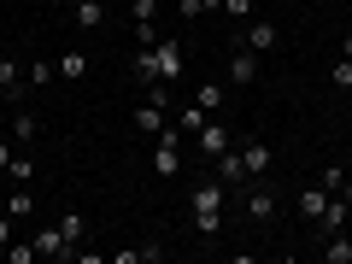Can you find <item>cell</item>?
Wrapping results in <instances>:
<instances>
[{
  "mask_svg": "<svg viewBox=\"0 0 352 264\" xmlns=\"http://www.w3.org/2000/svg\"><path fill=\"white\" fill-rule=\"evenodd\" d=\"M12 153H18V141H0V176H6V164H12Z\"/></svg>",
  "mask_w": 352,
  "mask_h": 264,
  "instance_id": "33",
  "label": "cell"
},
{
  "mask_svg": "<svg viewBox=\"0 0 352 264\" xmlns=\"http://www.w3.org/2000/svg\"><path fill=\"white\" fill-rule=\"evenodd\" d=\"M6 176H12V182H36V159H30V153H12Z\"/></svg>",
  "mask_w": 352,
  "mask_h": 264,
  "instance_id": "25",
  "label": "cell"
},
{
  "mask_svg": "<svg viewBox=\"0 0 352 264\" xmlns=\"http://www.w3.org/2000/svg\"><path fill=\"white\" fill-rule=\"evenodd\" d=\"M59 229H65V247H71L65 258H76V247L88 241V223H82V212H65V217H59Z\"/></svg>",
  "mask_w": 352,
  "mask_h": 264,
  "instance_id": "19",
  "label": "cell"
},
{
  "mask_svg": "<svg viewBox=\"0 0 352 264\" xmlns=\"http://www.w3.org/2000/svg\"><path fill=\"white\" fill-rule=\"evenodd\" d=\"M106 6H129V0H106Z\"/></svg>",
  "mask_w": 352,
  "mask_h": 264,
  "instance_id": "35",
  "label": "cell"
},
{
  "mask_svg": "<svg viewBox=\"0 0 352 264\" xmlns=\"http://www.w3.org/2000/svg\"><path fill=\"white\" fill-rule=\"evenodd\" d=\"M206 118H212V112H206L200 100H188L182 112H176V129H182V135H200V129H206Z\"/></svg>",
  "mask_w": 352,
  "mask_h": 264,
  "instance_id": "22",
  "label": "cell"
},
{
  "mask_svg": "<svg viewBox=\"0 0 352 264\" xmlns=\"http://www.w3.org/2000/svg\"><path fill=\"white\" fill-rule=\"evenodd\" d=\"M36 135H41V118L30 112V106H18V112H12V141H18V147H30Z\"/></svg>",
  "mask_w": 352,
  "mask_h": 264,
  "instance_id": "17",
  "label": "cell"
},
{
  "mask_svg": "<svg viewBox=\"0 0 352 264\" xmlns=\"http://www.w3.org/2000/svg\"><path fill=\"white\" fill-rule=\"evenodd\" d=\"M106 12H112L106 0H76V6H71V18H76L82 30H100V24H106Z\"/></svg>",
  "mask_w": 352,
  "mask_h": 264,
  "instance_id": "18",
  "label": "cell"
},
{
  "mask_svg": "<svg viewBox=\"0 0 352 264\" xmlns=\"http://www.w3.org/2000/svg\"><path fill=\"white\" fill-rule=\"evenodd\" d=\"M24 82L30 88H53V82H59V65H53V59H30L24 65Z\"/></svg>",
  "mask_w": 352,
  "mask_h": 264,
  "instance_id": "21",
  "label": "cell"
},
{
  "mask_svg": "<svg viewBox=\"0 0 352 264\" xmlns=\"http://www.w3.org/2000/svg\"><path fill=\"white\" fill-rule=\"evenodd\" d=\"M53 65H59V82H82V76H88V53H82V47L59 53V59H53Z\"/></svg>",
  "mask_w": 352,
  "mask_h": 264,
  "instance_id": "16",
  "label": "cell"
},
{
  "mask_svg": "<svg viewBox=\"0 0 352 264\" xmlns=\"http://www.w3.org/2000/svg\"><path fill=\"white\" fill-rule=\"evenodd\" d=\"M176 170H182V129L164 124L159 135H153V176H159V182H170Z\"/></svg>",
  "mask_w": 352,
  "mask_h": 264,
  "instance_id": "3",
  "label": "cell"
},
{
  "mask_svg": "<svg viewBox=\"0 0 352 264\" xmlns=\"http://www.w3.org/2000/svg\"><path fill=\"white\" fill-rule=\"evenodd\" d=\"M194 141H200V153H206V159H217V153H223V147H235V135H229L223 124H212V118H206V129H200V135H194Z\"/></svg>",
  "mask_w": 352,
  "mask_h": 264,
  "instance_id": "12",
  "label": "cell"
},
{
  "mask_svg": "<svg viewBox=\"0 0 352 264\" xmlns=\"http://www.w3.org/2000/svg\"><path fill=\"white\" fill-rule=\"evenodd\" d=\"M340 53H346V59H352V30H346V36H340Z\"/></svg>",
  "mask_w": 352,
  "mask_h": 264,
  "instance_id": "34",
  "label": "cell"
},
{
  "mask_svg": "<svg viewBox=\"0 0 352 264\" xmlns=\"http://www.w3.org/2000/svg\"><path fill=\"white\" fill-rule=\"evenodd\" d=\"M317 182H323L329 194H340V188H346V182H352V170H346V164H329V170L317 176Z\"/></svg>",
  "mask_w": 352,
  "mask_h": 264,
  "instance_id": "26",
  "label": "cell"
},
{
  "mask_svg": "<svg viewBox=\"0 0 352 264\" xmlns=\"http://www.w3.org/2000/svg\"><path fill=\"white\" fill-rule=\"evenodd\" d=\"M223 82H229V88H252V82H258V53H252L247 41H235V47H229Z\"/></svg>",
  "mask_w": 352,
  "mask_h": 264,
  "instance_id": "4",
  "label": "cell"
},
{
  "mask_svg": "<svg viewBox=\"0 0 352 264\" xmlns=\"http://www.w3.org/2000/svg\"><path fill=\"white\" fill-rule=\"evenodd\" d=\"M217 12L235 18V24H247V18H252V0H217Z\"/></svg>",
  "mask_w": 352,
  "mask_h": 264,
  "instance_id": "29",
  "label": "cell"
},
{
  "mask_svg": "<svg viewBox=\"0 0 352 264\" xmlns=\"http://www.w3.org/2000/svg\"><path fill=\"white\" fill-rule=\"evenodd\" d=\"M223 182L217 176H206V182H194V194H188V217H194V235L200 241H217L223 235Z\"/></svg>",
  "mask_w": 352,
  "mask_h": 264,
  "instance_id": "1",
  "label": "cell"
},
{
  "mask_svg": "<svg viewBox=\"0 0 352 264\" xmlns=\"http://www.w3.org/2000/svg\"><path fill=\"white\" fill-rule=\"evenodd\" d=\"M329 82H335L340 94H346V88H352V59H346V53H340V59L329 65Z\"/></svg>",
  "mask_w": 352,
  "mask_h": 264,
  "instance_id": "27",
  "label": "cell"
},
{
  "mask_svg": "<svg viewBox=\"0 0 352 264\" xmlns=\"http://www.w3.org/2000/svg\"><path fill=\"white\" fill-rule=\"evenodd\" d=\"M317 258H323V264H352V235H346V229H340V235H323Z\"/></svg>",
  "mask_w": 352,
  "mask_h": 264,
  "instance_id": "15",
  "label": "cell"
},
{
  "mask_svg": "<svg viewBox=\"0 0 352 264\" xmlns=\"http://www.w3.org/2000/svg\"><path fill=\"white\" fill-rule=\"evenodd\" d=\"M212 176L223 182L229 194H241V188L252 182V176H247V164H241V147H223V153H217V159H212Z\"/></svg>",
  "mask_w": 352,
  "mask_h": 264,
  "instance_id": "6",
  "label": "cell"
},
{
  "mask_svg": "<svg viewBox=\"0 0 352 264\" xmlns=\"http://www.w3.org/2000/svg\"><path fill=\"white\" fill-rule=\"evenodd\" d=\"M241 212H247V223H276V212H282V194L276 188H264V176L258 182H247V188H241Z\"/></svg>",
  "mask_w": 352,
  "mask_h": 264,
  "instance_id": "2",
  "label": "cell"
},
{
  "mask_svg": "<svg viewBox=\"0 0 352 264\" xmlns=\"http://www.w3.org/2000/svg\"><path fill=\"white\" fill-rule=\"evenodd\" d=\"M194 100H200L206 112H217V106H223V76H212V82H200V88H194Z\"/></svg>",
  "mask_w": 352,
  "mask_h": 264,
  "instance_id": "24",
  "label": "cell"
},
{
  "mask_svg": "<svg viewBox=\"0 0 352 264\" xmlns=\"http://www.w3.org/2000/svg\"><path fill=\"white\" fill-rule=\"evenodd\" d=\"M36 252H41V258H65V252H71V247H65V229H59V223H53V229H36Z\"/></svg>",
  "mask_w": 352,
  "mask_h": 264,
  "instance_id": "20",
  "label": "cell"
},
{
  "mask_svg": "<svg viewBox=\"0 0 352 264\" xmlns=\"http://www.w3.org/2000/svg\"><path fill=\"white\" fill-rule=\"evenodd\" d=\"M129 82H135V88L159 82V59H153V47H129Z\"/></svg>",
  "mask_w": 352,
  "mask_h": 264,
  "instance_id": "9",
  "label": "cell"
},
{
  "mask_svg": "<svg viewBox=\"0 0 352 264\" xmlns=\"http://www.w3.org/2000/svg\"><path fill=\"white\" fill-rule=\"evenodd\" d=\"M159 41V24H135V47H153Z\"/></svg>",
  "mask_w": 352,
  "mask_h": 264,
  "instance_id": "31",
  "label": "cell"
},
{
  "mask_svg": "<svg viewBox=\"0 0 352 264\" xmlns=\"http://www.w3.org/2000/svg\"><path fill=\"white\" fill-rule=\"evenodd\" d=\"M12 223H18V217H6V212H0V252L12 247Z\"/></svg>",
  "mask_w": 352,
  "mask_h": 264,
  "instance_id": "32",
  "label": "cell"
},
{
  "mask_svg": "<svg viewBox=\"0 0 352 264\" xmlns=\"http://www.w3.org/2000/svg\"><path fill=\"white\" fill-rule=\"evenodd\" d=\"M36 212V194H30V182H12V194H6V217H30Z\"/></svg>",
  "mask_w": 352,
  "mask_h": 264,
  "instance_id": "23",
  "label": "cell"
},
{
  "mask_svg": "<svg viewBox=\"0 0 352 264\" xmlns=\"http://www.w3.org/2000/svg\"><path fill=\"white\" fill-rule=\"evenodd\" d=\"M24 65L18 59H0V94H6V100H24Z\"/></svg>",
  "mask_w": 352,
  "mask_h": 264,
  "instance_id": "13",
  "label": "cell"
},
{
  "mask_svg": "<svg viewBox=\"0 0 352 264\" xmlns=\"http://www.w3.org/2000/svg\"><path fill=\"white\" fill-rule=\"evenodd\" d=\"M129 18L135 24H159V0H129Z\"/></svg>",
  "mask_w": 352,
  "mask_h": 264,
  "instance_id": "28",
  "label": "cell"
},
{
  "mask_svg": "<svg viewBox=\"0 0 352 264\" xmlns=\"http://www.w3.org/2000/svg\"><path fill=\"white\" fill-rule=\"evenodd\" d=\"M6 258H12V264H36L41 252H36V241H30V247H6Z\"/></svg>",
  "mask_w": 352,
  "mask_h": 264,
  "instance_id": "30",
  "label": "cell"
},
{
  "mask_svg": "<svg viewBox=\"0 0 352 264\" xmlns=\"http://www.w3.org/2000/svg\"><path fill=\"white\" fill-rule=\"evenodd\" d=\"M241 41H247L252 53H270V47H282V30L270 24V18H247V36Z\"/></svg>",
  "mask_w": 352,
  "mask_h": 264,
  "instance_id": "8",
  "label": "cell"
},
{
  "mask_svg": "<svg viewBox=\"0 0 352 264\" xmlns=\"http://www.w3.org/2000/svg\"><path fill=\"white\" fill-rule=\"evenodd\" d=\"M323 206H329V188H323V182H311V188L294 194V212H300L305 223H317V217H323Z\"/></svg>",
  "mask_w": 352,
  "mask_h": 264,
  "instance_id": "10",
  "label": "cell"
},
{
  "mask_svg": "<svg viewBox=\"0 0 352 264\" xmlns=\"http://www.w3.org/2000/svg\"><path fill=\"white\" fill-rule=\"evenodd\" d=\"M352 223V200H340V194H329V206H323V217H317V241H323V235H340V229H346Z\"/></svg>",
  "mask_w": 352,
  "mask_h": 264,
  "instance_id": "7",
  "label": "cell"
},
{
  "mask_svg": "<svg viewBox=\"0 0 352 264\" xmlns=\"http://www.w3.org/2000/svg\"><path fill=\"white\" fill-rule=\"evenodd\" d=\"M153 59H159V82H176L182 65H188V47H182L176 36H159V41H153Z\"/></svg>",
  "mask_w": 352,
  "mask_h": 264,
  "instance_id": "5",
  "label": "cell"
},
{
  "mask_svg": "<svg viewBox=\"0 0 352 264\" xmlns=\"http://www.w3.org/2000/svg\"><path fill=\"white\" fill-rule=\"evenodd\" d=\"M159 258H164L159 241H141V247H118L112 252V264H159Z\"/></svg>",
  "mask_w": 352,
  "mask_h": 264,
  "instance_id": "14",
  "label": "cell"
},
{
  "mask_svg": "<svg viewBox=\"0 0 352 264\" xmlns=\"http://www.w3.org/2000/svg\"><path fill=\"white\" fill-rule=\"evenodd\" d=\"M241 147V164H247V176L258 182V176H270V147L264 141H235Z\"/></svg>",
  "mask_w": 352,
  "mask_h": 264,
  "instance_id": "11",
  "label": "cell"
}]
</instances>
